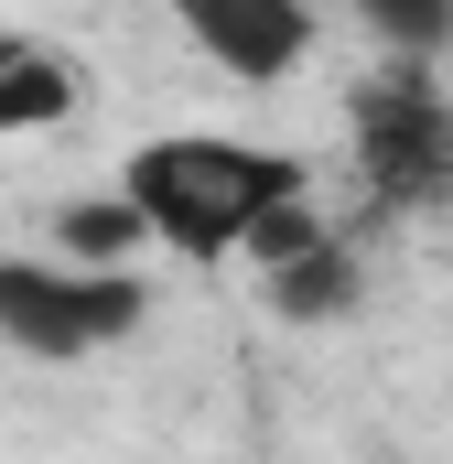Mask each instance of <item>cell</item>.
I'll use <instances>...</instances> for the list:
<instances>
[{"label":"cell","instance_id":"obj_3","mask_svg":"<svg viewBox=\"0 0 453 464\" xmlns=\"http://www.w3.org/2000/svg\"><path fill=\"white\" fill-rule=\"evenodd\" d=\"M356 173H367V195L378 206H443L453 195V98L432 76H378V87H356Z\"/></svg>","mask_w":453,"mask_h":464},{"label":"cell","instance_id":"obj_2","mask_svg":"<svg viewBox=\"0 0 453 464\" xmlns=\"http://www.w3.org/2000/svg\"><path fill=\"white\" fill-rule=\"evenodd\" d=\"M151 314L140 270H65V259H0V346L22 356H98Z\"/></svg>","mask_w":453,"mask_h":464},{"label":"cell","instance_id":"obj_5","mask_svg":"<svg viewBox=\"0 0 453 464\" xmlns=\"http://www.w3.org/2000/svg\"><path fill=\"white\" fill-rule=\"evenodd\" d=\"M76 98H87V76H76V54H65V44L0 33V140H22V130H54V119H76Z\"/></svg>","mask_w":453,"mask_h":464},{"label":"cell","instance_id":"obj_6","mask_svg":"<svg viewBox=\"0 0 453 464\" xmlns=\"http://www.w3.org/2000/svg\"><path fill=\"white\" fill-rule=\"evenodd\" d=\"M270 303H281L292 324H313V314H345V303H356V248H345L335 227H324V237H303L292 259H270Z\"/></svg>","mask_w":453,"mask_h":464},{"label":"cell","instance_id":"obj_4","mask_svg":"<svg viewBox=\"0 0 453 464\" xmlns=\"http://www.w3.org/2000/svg\"><path fill=\"white\" fill-rule=\"evenodd\" d=\"M184 33L217 54L237 87H270V76H292L313 54V11H292V0H195Z\"/></svg>","mask_w":453,"mask_h":464},{"label":"cell","instance_id":"obj_1","mask_svg":"<svg viewBox=\"0 0 453 464\" xmlns=\"http://www.w3.org/2000/svg\"><path fill=\"white\" fill-rule=\"evenodd\" d=\"M119 206L140 217V237L184 248V259H226L270 217L313 206V173L303 151H270V140H226V130H162L119 162Z\"/></svg>","mask_w":453,"mask_h":464},{"label":"cell","instance_id":"obj_7","mask_svg":"<svg viewBox=\"0 0 453 464\" xmlns=\"http://www.w3.org/2000/svg\"><path fill=\"white\" fill-rule=\"evenodd\" d=\"M140 248H151V237H140V217H130L119 195L65 206V217H54V259H65V270H130Z\"/></svg>","mask_w":453,"mask_h":464}]
</instances>
